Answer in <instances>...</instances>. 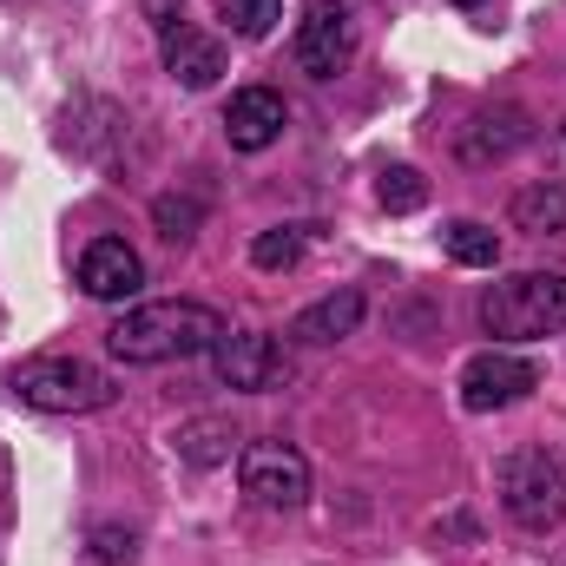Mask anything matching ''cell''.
I'll return each instance as SVG.
<instances>
[{"label":"cell","instance_id":"cell-2","mask_svg":"<svg viewBox=\"0 0 566 566\" xmlns=\"http://www.w3.org/2000/svg\"><path fill=\"white\" fill-rule=\"evenodd\" d=\"M481 329L501 336V343H541V336L566 329V277L560 271L501 277L481 296Z\"/></svg>","mask_w":566,"mask_h":566},{"label":"cell","instance_id":"cell-10","mask_svg":"<svg viewBox=\"0 0 566 566\" xmlns=\"http://www.w3.org/2000/svg\"><path fill=\"white\" fill-rule=\"evenodd\" d=\"M158 46H165V73H171L178 86H191V93H205V86L224 73V40H218V33H205V27L171 20Z\"/></svg>","mask_w":566,"mask_h":566},{"label":"cell","instance_id":"cell-22","mask_svg":"<svg viewBox=\"0 0 566 566\" xmlns=\"http://www.w3.org/2000/svg\"><path fill=\"white\" fill-rule=\"evenodd\" d=\"M454 7H488V0H454Z\"/></svg>","mask_w":566,"mask_h":566},{"label":"cell","instance_id":"cell-15","mask_svg":"<svg viewBox=\"0 0 566 566\" xmlns=\"http://www.w3.org/2000/svg\"><path fill=\"white\" fill-rule=\"evenodd\" d=\"M566 224V191L560 185H534V191H521L514 198V231H560Z\"/></svg>","mask_w":566,"mask_h":566},{"label":"cell","instance_id":"cell-16","mask_svg":"<svg viewBox=\"0 0 566 566\" xmlns=\"http://www.w3.org/2000/svg\"><path fill=\"white\" fill-rule=\"evenodd\" d=\"M231 441H238V434H231V422H211V416L178 428V454H185V461H198V468L224 461V454H231Z\"/></svg>","mask_w":566,"mask_h":566},{"label":"cell","instance_id":"cell-8","mask_svg":"<svg viewBox=\"0 0 566 566\" xmlns=\"http://www.w3.org/2000/svg\"><path fill=\"white\" fill-rule=\"evenodd\" d=\"M211 369H218L224 389L258 396V389H271L283 376V349H277V336H264V329H224L211 343Z\"/></svg>","mask_w":566,"mask_h":566},{"label":"cell","instance_id":"cell-4","mask_svg":"<svg viewBox=\"0 0 566 566\" xmlns=\"http://www.w3.org/2000/svg\"><path fill=\"white\" fill-rule=\"evenodd\" d=\"M13 396L27 409H46V416H86V409H106L113 402V382L93 369V363H66V356H46V363H27L13 376Z\"/></svg>","mask_w":566,"mask_h":566},{"label":"cell","instance_id":"cell-9","mask_svg":"<svg viewBox=\"0 0 566 566\" xmlns=\"http://www.w3.org/2000/svg\"><path fill=\"white\" fill-rule=\"evenodd\" d=\"M139 283H145V264L126 238L86 244V258H80V290H86V296H99V303H133Z\"/></svg>","mask_w":566,"mask_h":566},{"label":"cell","instance_id":"cell-21","mask_svg":"<svg viewBox=\"0 0 566 566\" xmlns=\"http://www.w3.org/2000/svg\"><path fill=\"white\" fill-rule=\"evenodd\" d=\"M158 224H165V238H191L198 211H191V205H171V198H158Z\"/></svg>","mask_w":566,"mask_h":566},{"label":"cell","instance_id":"cell-5","mask_svg":"<svg viewBox=\"0 0 566 566\" xmlns=\"http://www.w3.org/2000/svg\"><path fill=\"white\" fill-rule=\"evenodd\" d=\"M238 481H244V494L258 507H277V514L310 501V461L290 441H251L244 461H238Z\"/></svg>","mask_w":566,"mask_h":566},{"label":"cell","instance_id":"cell-18","mask_svg":"<svg viewBox=\"0 0 566 566\" xmlns=\"http://www.w3.org/2000/svg\"><path fill=\"white\" fill-rule=\"evenodd\" d=\"M376 198H382L389 211H416V205L428 198V185H422V171H416V165H389V171H382V185H376Z\"/></svg>","mask_w":566,"mask_h":566},{"label":"cell","instance_id":"cell-7","mask_svg":"<svg viewBox=\"0 0 566 566\" xmlns=\"http://www.w3.org/2000/svg\"><path fill=\"white\" fill-rule=\"evenodd\" d=\"M290 53H296V66H303L310 80H336V73L349 66V53H356L349 7H336V0H310V13H303Z\"/></svg>","mask_w":566,"mask_h":566},{"label":"cell","instance_id":"cell-14","mask_svg":"<svg viewBox=\"0 0 566 566\" xmlns=\"http://www.w3.org/2000/svg\"><path fill=\"white\" fill-rule=\"evenodd\" d=\"M441 244H448V258L468 264V271H494V264H501V238H494L481 218H454V224L441 231Z\"/></svg>","mask_w":566,"mask_h":566},{"label":"cell","instance_id":"cell-13","mask_svg":"<svg viewBox=\"0 0 566 566\" xmlns=\"http://www.w3.org/2000/svg\"><path fill=\"white\" fill-rule=\"evenodd\" d=\"M527 139V113H488V119H474V133L461 139V158H474V165H488V158H501V151H514V145Z\"/></svg>","mask_w":566,"mask_h":566},{"label":"cell","instance_id":"cell-11","mask_svg":"<svg viewBox=\"0 0 566 566\" xmlns=\"http://www.w3.org/2000/svg\"><path fill=\"white\" fill-rule=\"evenodd\" d=\"M283 126H290V113H283V99L271 86H244V93H231V106H224V139L238 145V151L277 145Z\"/></svg>","mask_w":566,"mask_h":566},{"label":"cell","instance_id":"cell-6","mask_svg":"<svg viewBox=\"0 0 566 566\" xmlns=\"http://www.w3.org/2000/svg\"><path fill=\"white\" fill-rule=\"evenodd\" d=\"M534 389H541V369H534L527 356H514V349H488V356H474V363L461 369V402H468L474 416L514 409V402H527Z\"/></svg>","mask_w":566,"mask_h":566},{"label":"cell","instance_id":"cell-3","mask_svg":"<svg viewBox=\"0 0 566 566\" xmlns=\"http://www.w3.org/2000/svg\"><path fill=\"white\" fill-rule=\"evenodd\" d=\"M494 481H501V507L514 514V527H527V534H554V527L566 521V481H560V468H554L541 448L507 454Z\"/></svg>","mask_w":566,"mask_h":566},{"label":"cell","instance_id":"cell-20","mask_svg":"<svg viewBox=\"0 0 566 566\" xmlns=\"http://www.w3.org/2000/svg\"><path fill=\"white\" fill-rule=\"evenodd\" d=\"M93 554H99L106 566H126V560H133V534H119V527H99V534H93Z\"/></svg>","mask_w":566,"mask_h":566},{"label":"cell","instance_id":"cell-19","mask_svg":"<svg viewBox=\"0 0 566 566\" xmlns=\"http://www.w3.org/2000/svg\"><path fill=\"white\" fill-rule=\"evenodd\" d=\"M296 251H303V238H296V231H264V238L251 244V264H258V271H290V264H296Z\"/></svg>","mask_w":566,"mask_h":566},{"label":"cell","instance_id":"cell-17","mask_svg":"<svg viewBox=\"0 0 566 566\" xmlns=\"http://www.w3.org/2000/svg\"><path fill=\"white\" fill-rule=\"evenodd\" d=\"M224 20H231V33H244V40H264L283 20V0H224Z\"/></svg>","mask_w":566,"mask_h":566},{"label":"cell","instance_id":"cell-1","mask_svg":"<svg viewBox=\"0 0 566 566\" xmlns=\"http://www.w3.org/2000/svg\"><path fill=\"white\" fill-rule=\"evenodd\" d=\"M224 336V316L205 303H139L106 329V349L119 363H178V356H211V343Z\"/></svg>","mask_w":566,"mask_h":566},{"label":"cell","instance_id":"cell-12","mask_svg":"<svg viewBox=\"0 0 566 566\" xmlns=\"http://www.w3.org/2000/svg\"><path fill=\"white\" fill-rule=\"evenodd\" d=\"M356 323H363V290H329L323 303H310L290 323V336L296 343H343V336H356Z\"/></svg>","mask_w":566,"mask_h":566}]
</instances>
